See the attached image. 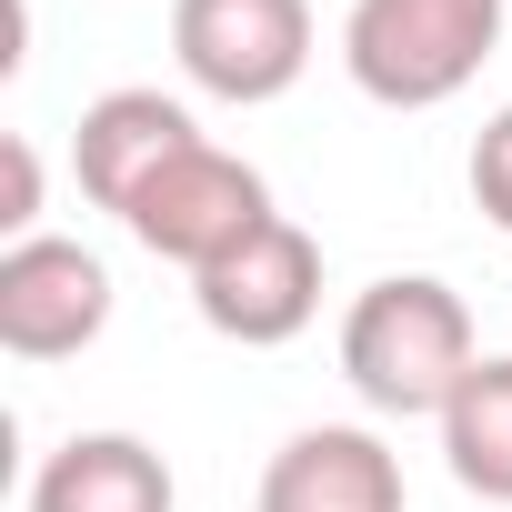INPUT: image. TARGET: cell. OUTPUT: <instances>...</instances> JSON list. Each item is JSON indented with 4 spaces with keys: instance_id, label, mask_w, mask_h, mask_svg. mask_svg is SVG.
<instances>
[{
    "instance_id": "cell-2",
    "label": "cell",
    "mask_w": 512,
    "mask_h": 512,
    "mask_svg": "<svg viewBox=\"0 0 512 512\" xmlns=\"http://www.w3.org/2000/svg\"><path fill=\"white\" fill-rule=\"evenodd\" d=\"M502 51V0H352L342 71L382 111H442Z\"/></svg>"
},
{
    "instance_id": "cell-12",
    "label": "cell",
    "mask_w": 512,
    "mask_h": 512,
    "mask_svg": "<svg viewBox=\"0 0 512 512\" xmlns=\"http://www.w3.org/2000/svg\"><path fill=\"white\" fill-rule=\"evenodd\" d=\"M0 221H11V241H31V221H41V151L31 141H11V211Z\"/></svg>"
},
{
    "instance_id": "cell-3",
    "label": "cell",
    "mask_w": 512,
    "mask_h": 512,
    "mask_svg": "<svg viewBox=\"0 0 512 512\" xmlns=\"http://www.w3.org/2000/svg\"><path fill=\"white\" fill-rule=\"evenodd\" d=\"M171 61L211 101H282L312 71V0H171Z\"/></svg>"
},
{
    "instance_id": "cell-6",
    "label": "cell",
    "mask_w": 512,
    "mask_h": 512,
    "mask_svg": "<svg viewBox=\"0 0 512 512\" xmlns=\"http://www.w3.org/2000/svg\"><path fill=\"white\" fill-rule=\"evenodd\" d=\"M111 332V272L101 251L61 241V231H31L0 251V352L11 362H71Z\"/></svg>"
},
{
    "instance_id": "cell-1",
    "label": "cell",
    "mask_w": 512,
    "mask_h": 512,
    "mask_svg": "<svg viewBox=\"0 0 512 512\" xmlns=\"http://www.w3.org/2000/svg\"><path fill=\"white\" fill-rule=\"evenodd\" d=\"M472 362H482L472 312L432 272H392L342 312V382L392 422H442L452 392L472 382Z\"/></svg>"
},
{
    "instance_id": "cell-8",
    "label": "cell",
    "mask_w": 512,
    "mask_h": 512,
    "mask_svg": "<svg viewBox=\"0 0 512 512\" xmlns=\"http://www.w3.org/2000/svg\"><path fill=\"white\" fill-rule=\"evenodd\" d=\"M262 512H402V462L362 422H312L272 452Z\"/></svg>"
},
{
    "instance_id": "cell-9",
    "label": "cell",
    "mask_w": 512,
    "mask_h": 512,
    "mask_svg": "<svg viewBox=\"0 0 512 512\" xmlns=\"http://www.w3.org/2000/svg\"><path fill=\"white\" fill-rule=\"evenodd\" d=\"M21 512H181V492L141 432H71L61 452H41Z\"/></svg>"
},
{
    "instance_id": "cell-11",
    "label": "cell",
    "mask_w": 512,
    "mask_h": 512,
    "mask_svg": "<svg viewBox=\"0 0 512 512\" xmlns=\"http://www.w3.org/2000/svg\"><path fill=\"white\" fill-rule=\"evenodd\" d=\"M472 201H482V211L512 231V101H502V111L472 131Z\"/></svg>"
},
{
    "instance_id": "cell-5",
    "label": "cell",
    "mask_w": 512,
    "mask_h": 512,
    "mask_svg": "<svg viewBox=\"0 0 512 512\" xmlns=\"http://www.w3.org/2000/svg\"><path fill=\"white\" fill-rule=\"evenodd\" d=\"M191 302H201V322H211L221 342L272 352V342L312 332V312H322V241L272 211L241 251H221L211 272H191Z\"/></svg>"
},
{
    "instance_id": "cell-4",
    "label": "cell",
    "mask_w": 512,
    "mask_h": 512,
    "mask_svg": "<svg viewBox=\"0 0 512 512\" xmlns=\"http://www.w3.org/2000/svg\"><path fill=\"white\" fill-rule=\"evenodd\" d=\"M262 221H272V181L251 171L241 151H221V141H191V151L121 211V231L151 251V262H181V272H211L221 251H241Z\"/></svg>"
},
{
    "instance_id": "cell-7",
    "label": "cell",
    "mask_w": 512,
    "mask_h": 512,
    "mask_svg": "<svg viewBox=\"0 0 512 512\" xmlns=\"http://www.w3.org/2000/svg\"><path fill=\"white\" fill-rule=\"evenodd\" d=\"M191 141H201V121H191L171 91H101V101L81 111V131H71V171H81V191L121 221Z\"/></svg>"
},
{
    "instance_id": "cell-10",
    "label": "cell",
    "mask_w": 512,
    "mask_h": 512,
    "mask_svg": "<svg viewBox=\"0 0 512 512\" xmlns=\"http://www.w3.org/2000/svg\"><path fill=\"white\" fill-rule=\"evenodd\" d=\"M442 462H452L462 492L512 502V352H482L472 382L452 392V412H442Z\"/></svg>"
}]
</instances>
